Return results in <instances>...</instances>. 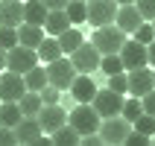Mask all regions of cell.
Wrapping results in <instances>:
<instances>
[{
	"mask_svg": "<svg viewBox=\"0 0 155 146\" xmlns=\"http://www.w3.org/2000/svg\"><path fill=\"white\" fill-rule=\"evenodd\" d=\"M97 50L108 56V53H120V47L126 44V32L117 24H105V26H94V38H91Z\"/></svg>",
	"mask_w": 155,
	"mask_h": 146,
	"instance_id": "1",
	"label": "cell"
},
{
	"mask_svg": "<svg viewBox=\"0 0 155 146\" xmlns=\"http://www.w3.org/2000/svg\"><path fill=\"white\" fill-rule=\"evenodd\" d=\"M100 120H103V117L97 114V108L91 102H76V108L68 114V123L79 135H94V131L100 129Z\"/></svg>",
	"mask_w": 155,
	"mask_h": 146,
	"instance_id": "2",
	"label": "cell"
},
{
	"mask_svg": "<svg viewBox=\"0 0 155 146\" xmlns=\"http://www.w3.org/2000/svg\"><path fill=\"white\" fill-rule=\"evenodd\" d=\"M97 131H100L103 143H108V146H120L123 140H126V135L132 131V123L126 120L123 114H114V117H103Z\"/></svg>",
	"mask_w": 155,
	"mask_h": 146,
	"instance_id": "3",
	"label": "cell"
},
{
	"mask_svg": "<svg viewBox=\"0 0 155 146\" xmlns=\"http://www.w3.org/2000/svg\"><path fill=\"white\" fill-rule=\"evenodd\" d=\"M44 70H47V82H50V85H56L59 91H68L70 82L76 79V67H73V61L64 59V56L47 61V67H44Z\"/></svg>",
	"mask_w": 155,
	"mask_h": 146,
	"instance_id": "4",
	"label": "cell"
},
{
	"mask_svg": "<svg viewBox=\"0 0 155 146\" xmlns=\"http://www.w3.org/2000/svg\"><path fill=\"white\" fill-rule=\"evenodd\" d=\"M38 64V53L35 47H24V44H15L6 50V70H15V73H26L29 67Z\"/></svg>",
	"mask_w": 155,
	"mask_h": 146,
	"instance_id": "5",
	"label": "cell"
},
{
	"mask_svg": "<svg viewBox=\"0 0 155 146\" xmlns=\"http://www.w3.org/2000/svg\"><path fill=\"white\" fill-rule=\"evenodd\" d=\"M24 94H26L24 73H15V70H0V102H18Z\"/></svg>",
	"mask_w": 155,
	"mask_h": 146,
	"instance_id": "6",
	"label": "cell"
},
{
	"mask_svg": "<svg viewBox=\"0 0 155 146\" xmlns=\"http://www.w3.org/2000/svg\"><path fill=\"white\" fill-rule=\"evenodd\" d=\"M100 59H103V53L97 50L94 44H85V41L70 53V61H73L76 73H94V70H100Z\"/></svg>",
	"mask_w": 155,
	"mask_h": 146,
	"instance_id": "7",
	"label": "cell"
},
{
	"mask_svg": "<svg viewBox=\"0 0 155 146\" xmlns=\"http://www.w3.org/2000/svg\"><path fill=\"white\" fill-rule=\"evenodd\" d=\"M117 6H120L117 0H88V24H91V26L114 24Z\"/></svg>",
	"mask_w": 155,
	"mask_h": 146,
	"instance_id": "8",
	"label": "cell"
},
{
	"mask_svg": "<svg viewBox=\"0 0 155 146\" xmlns=\"http://www.w3.org/2000/svg\"><path fill=\"white\" fill-rule=\"evenodd\" d=\"M91 105L97 108L100 117H114V114H120V108H123V94H117V91H111V88H105V91L97 88Z\"/></svg>",
	"mask_w": 155,
	"mask_h": 146,
	"instance_id": "9",
	"label": "cell"
},
{
	"mask_svg": "<svg viewBox=\"0 0 155 146\" xmlns=\"http://www.w3.org/2000/svg\"><path fill=\"white\" fill-rule=\"evenodd\" d=\"M41 135L44 131H41V123H38V114H24V117L15 123V140L24 143V146H32Z\"/></svg>",
	"mask_w": 155,
	"mask_h": 146,
	"instance_id": "10",
	"label": "cell"
},
{
	"mask_svg": "<svg viewBox=\"0 0 155 146\" xmlns=\"http://www.w3.org/2000/svg\"><path fill=\"white\" fill-rule=\"evenodd\" d=\"M126 79H129V94H132V96H143V94H149V91L155 88L149 64L135 67V70H126Z\"/></svg>",
	"mask_w": 155,
	"mask_h": 146,
	"instance_id": "11",
	"label": "cell"
},
{
	"mask_svg": "<svg viewBox=\"0 0 155 146\" xmlns=\"http://www.w3.org/2000/svg\"><path fill=\"white\" fill-rule=\"evenodd\" d=\"M120 61L126 70H135V67H143L147 64V44L135 41V38H126V44L120 47Z\"/></svg>",
	"mask_w": 155,
	"mask_h": 146,
	"instance_id": "12",
	"label": "cell"
},
{
	"mask_svg": "<svg viewBox=\"0 0 155 146\" xmlns=\"http://www.w3.org/2000/svg\"><path fill=\"white\" fill-rule=\"evenodd\" d=\"M38 123H41V131L53 135L59 126H64V123H68V111H64L59 102H53V105H41V111H38Z\"/></svg>",
	"mask_w": 155,
	"mask_h": 146,
	"instance_id": "13",
	"label": "cell"
},
{
	"mask_svg": "<svg viewBox=\"0 0 155 146\" xmlns=\"http://www.w3.org/2000/svg\"><path fill=\"white\" fill-rule=\"evenodd\" d=\"M70 96L76 99V102H91L97 94V82L91 79V73H76V79L70 82Z\"/></svg>",
	"mask_w": 155,
	"mask_h": 146,
	"instance_id": "14",
	"label": "cell"
},
{
	"mask_svg": "<svg viewBox=\"0 0 155 146\" xmlns=\"http://www.w3.org/2000/svg\"><path fill=\"white\" fill-rule=\"evenodd\" d=\"M114 24L129 35V32H135V29L143 24V18H140V12H138L135 3H120V6H117V18H114Z\"/></svg>",
	"mask_w": 155,
	"mask_h": 146,
	"instance_id": "15",
	"label": "cell"
},
{
	"mask_svg": "<svg viewBox=\"0 0 155 146\" xmlns=\"http://www.w3.org/2000/svg\"><path fill=\"white\" fill-rule=\"evenodd\" d=\"M24 24V3L21 0H0V26Z\"/></svg>",
	"mask_w": 155,
	"mask_h": 146,
	"instance_id": "16",
	"label": "cell"
},
{
	"mask_svg": "<svg viewBox=\"0 0 155 146\" xmlns=\"http://www.w3.org/2000/svg\"><path fill=\"white\" fill-rule=\"evenodd\" d=\"M68 26H73V24H70V18H68L64 9H50L47 12V18H44V32L47 35H61Z\"/></svg>",
	"mask_w": 155,
	"mask_h": 146,
	"instance_id": "17",
	"label": "cell"
},
{
	"mask_svg": "<svg viewBox=\"0 0 155 146\" xmlns=\"http://www.w3.org/2000/svg\"><path fill=\"white\" fill-rule=\"evenodd\" d=\"M44 38V26H35V24H18V44L24 47H38Z\"/></svg>",
	"mask_w": 155,
	"mask_h": 146,
	"instance_id": "18",
	"label": "cell"
},
{
	"mask_svg": "<svg viewBox=\"0 0 155 146\" xmlns=\"http://www.w3.org/2000/svg\"><path fill=\"white\" fill-rule=\"evenodd\" d=\"M35 53H38V61H44V64H47V61H53V59H59V56H64L56 35H44L41 44L35 47Z\"/></svg>",
	"mask_w": 155,
	"mask_h": 146,
	"instance_id": "19",
	"label": "cell"
},
{
	"mask_svg": "<svg viewBox=\"0 0 155 146\" xmlns=\"http://www.w3.org/2000/svg\"><path fill=\"white\" fill-rule=\"evenodd\" d=\"M50 140L56 146H79V140H82V135H79L70 123H64V126H59V129L50 135Z\"/></svg>",
	"mask_w": 155,
	"mask_h": 146,
	"instance_id": "20",
	"label": "cell"
},
{
	"mask_svg": "<svg viewBox=\"0 0 155 146\" xmlns=\"http://www.w3.org/2000/svg\"><path fill=\"white\" fill-rule=\"evenodd\" d=\"M50 9L44 6L41 0H26L24 3V21L26 24H35V26H44V18H47Z\"/></svg>",
	"mask_w": 155,
	"mask_h": 146,
	"instance_id": "21",
	"label": "cell"
},
{
	"mask_svg": "<svg viewBox=\"0 0 155 146\" xmlns=\"http://www.w3.org/2000/svg\"><path fill=\"white\" fill-rule=\"evenodd\" d=\"M56 38H59V47H61V53H64V56H70L79 44L85 41V38H82V32H79V29H73V26H68V29H64L61 35H56Z\"/></svg>",
	"mask_w": 155,
	"mask_h": 146,
	"instance_id": "22",
	"label": "cell"
},
{
	"mask_svg": "<svg viewBox=\"0 0 155 146\" xmlns=\"http://www.w3.org/2000/svg\"><path fill=\"white\" fill-rule=\"evenodd\" d=\"M24 82H26V91H41L47 85V70L41 64H35V67H29L24 73Z\"/></svg>",
	"mask_w": 155,
	"mask_h": 146,
	"instance_id": "23",
	"label": "cell"
},
{
	"mask_svg": "<svg viewBox=\"0 0 155 146\" xmlns=\"http://www.w3.org/2000/svg\"><path fill=\"white\" fill-rule=\"evenodd\" d=\"M24 117V111H21V105L18 102H0V123L3 126H9V129H15V123Z\"/></svg>",
	"mask_w": 155,
	"mask_h": 146,
	"instance_id": "24",
	"label": "cell"
},
{
	"mask_svg": "<svg viewBox=\"0 0 155 146\" xmlns=\"http://www.w3.org/2000/svg\"><path fill=\"white\" fill-rule=\"evenodd\" d=\"M64 12H68L70 24H85L88 21V3L85 0H70L68 6H64Z\"/></svg>",
	"mask_w": 155,
	"mask_h": 146,
	"instance_id": "25",
	"label": "cell"
},
{
	"mask_svg": "<svg viewBox=\"0 0 155 146\" xmlns=\"http://www.w3.org/2000/svg\"><path fill=\"white\" fill-rule=\"evenodd\" d=\"M18 105H21L24 114H38L44 102H41V94H38V91H26V94L18 99Z\"/></svg>",
	"mask_w": 155,
	"mask_h": 146,
	"instance_id": "26",
	"label": "cell"
},
{
	"mask_svg": "<svg viewBox=\"0 0 155 146\" xmlns=\"http://www.w3.org/2000/svg\"><path fill=\"white\" fill-rule=\"evenodd\" d=\"M100 70H103L105 76L126 70V67H123V61H120V53H108V56H103V59H100Z\"/></svg>",
	"mask_w": 155,
	"mask_h": 146,
	"instance_id": "27",
	"label": "cell"
},
{
	"mask_svg": "<svg viewBox=\"0 0 155 146\" xmlns=\"http://www.w3.org/2000/svg\"><path fill=\"white\" fill-rule=\"evenodd\" d=\"M120 114L126 117L129 123H135L143 114V105H140V96H132V99H123V108H120Z\"/></svg>",
	"mask_w": 155,
	"mask_h": 146,
	"instance_id": "28",
	"label": "cell"
},
{
	"mask_svg": "<svg viewBox=\"0 0 155 146\" xmlns=\"http://www.w3.org/2000/svg\"><path fill=\"white\" fill-rule=\"evenodd\" d=\"M132 129H135V131H143V135H149V138H152V135H155V117L143 111L138 120L132 123Z\"/></svg>",
	"mask_w": 155,
	"mask_h": 146,
	"instance_id": "29",
	"label": "cell"
},
{
	"mask_svg": "<svg viewBox=\"0 0 155 146\" xmlns=\"http://www.w3.org/2000/svg\"><path fill=\"white\" fill-rule=\"evenodd\" d=\"M108 88H111V91H117V94H129V79H126V70L111 73V76H108Z\"/></svg>",
	"mask_w": 155,
	"mask_h": 146,
	"instance_id": "30",
	"label": "cell"
},
{
	"mask_svg": "<svg viewBox=\"0 0 155 146\" xmlns=\"http://www.w3.org/2000/svg\"><path fill=\"white\" fill-rule=\"evenodd\" d=\"M18 44V26H0V47L9 50Z\"/></svg>",
	"mask_w": 155,
	"mask_h": 146,
	"instance_id": "31",
	"label": "cell"
},
{
	"mask_svg": "<svg viewBox=\"0 0 155 146\" xmlns=\"http://www.w3.org/2000/svg\"><path fill=\"white\" fill-rule=\"evenodd\" d=\"M38 94H41V102H44V105H53V102H59V99H61V91H59L56 85H50V82H47Z\"/></svg>",
	"mask_w": 155,
	"mask_h": 146,
	"instance_id": "32",
	"label": "cell"
},
{
	"mask_svg": "<svg viewBox=\"0 0 155 146\" xmlns=\"http://www.w3.org/2000/svg\"><path fill=\"white\" fill-rule=\"evenodd\" d=\"M132 35H135V41H140V44H149V41L155 38V29H152V24H149V21H143V24H140V26H138V29H135Z\"/></svg>",
	"mask_w": 155,
	"mask_h": 146,
	"instance_id": "33",
	"label": "cell"
},
{
	"mask_svg": "<svg viewBox=\"0 0 155 146\" xmlns=\"http://www.w3.org/2000/svg\"><path fill=\"white\" fill-rule=\"evenodd\" d=\"M135 6L143 21H155V0H135Z\"/></svg>",
	"mask_w": 155,
	"mask_h": 146,
	"instance_id": "34",
	"label": "cell"
},
{
	"mask_svg": "<svg viewBox=\"0 0 155 146\" xmlns=\"http://www.w3.org/2000/svg\"><path fill=\"white\" fill-rule=\"evenodd\" d=\"M149 140H152L149 135H143V131H135V129H132L129 135H126V140H123V143H126V146H147Z\"/></svg>",
	"mask_w": 155,
	"mask_h": 146,
	"instance_id": "35",
	"label": "cell"
},
{
	"mask_svg": "<svg viewBox=\"0 0 155 146\" xmlns=\"http://www.w3.org/2000/svg\"><path fill=\"white\" fill-rule=\"evenodd\" d=\"M15 129H9V126H3L0 123V146H15Z\"/></svg>",
	"mask_w": 155,
	"mask_h": 146,
	"instance_id": "36",
	"label": "cell"
},
{
	"mask_svg": "<svg viewBox=\"0 0 155 146\" xmlns=\"http://www.w3.org/2000/svg\"><path fill=\"white\" fill-rule=\"evenodd\" d=\"M140 105H143V111H147V114H152V117H155V88L149 91V94L140 96Z\"/></svg>",
	"mask_w": 155,
	"mask_h": 146,
	"instance_id": "37",
	"label": "cell"
},
{
	"mask_svg": "<svg viewBox=\"0 0 155 146\" xmlns=\"http://www.w3.org/2000/svg\"><path fill=\"white\" fill-rule=\"evenodd\" d=\"M147 64H149V67H155V38L147 44Z\"/></svg>",
	"mask_w": 155,
	"mask_h": 146,
	"instance_id": "38",
	"label": "cell"
},
{
	"mask_svg": "<svg viewBox=\"0 0 155 146\" xmlns=\"http://www.w3.org/2000/svg\"><path fill=\"white\" fill-rule=\"evenodd\" d=\"M41 3H44L47 9H64V6L70 3V0H41Z\"/></svg>",
	"mask_w": 155,
	"mask_h": 146,
	"instance_id": "39",
	"label": "cell"
},
{
	"mask_svg": "<svg viewBox=\"0 0 155 146\" xmlns=\"http://www.w3.org/2000/svg\"><path fill=\"white\" fill-rule=\"evenodd\" d=\"M0 70H6V50L0 47Z\"/></svg>",
	"mask_w": 155,
	"mask_h": 146,
	"instance_id": "40",
	"label": "cell"
},
{
	"mask_svg": "<svg viewBox=\"0 0 155 146\" xmlns=\"http://www.w3.org/2000/svg\"><path fill=\"white\" fill-rule=\"evenodd\" d=\"M117 3H135V0H117Z\"/></svg>",
	"mask_w": 155,
	"mask_h": 146,
	"instance_id": "41",
	"label": "cell"
},
{
	"mask_svg": "<svg viewBox=\"0 0 155 146\" xmlns=\"http://www.w3.org/2000/svg\"><path fill=\"white\" fill-rule=\"evenodd\" d=\"M149 24H152V29H155V21H149Z\"/></svg>",
	"mask_w": 155,
	"mask_h": 146,
	"instance_id": "42",
	"label": "cell"
},
{
	"mask_svg": "<svg viewBox=\"0 0 155 146\" xmlns=\"http://www.w3.org/2000/svg\"><path fill=\"white\" fill-rule=\"evenodd\" d=\"M152 82H155V70H152Z\"/></svg>",
	"mask_w": 155,
	"mask_h": 146,
	"instance_id": "43",
	"label": "cell"
},
{
	"mask_svg": "<svg viewBox=\"0 0 155 146\" xmlns=\"http://www.w3.org/2000/svg\"><path fill=\"white\" fill-rule=\"evenodd\" d=\"M85 3H88V0H85Z\"/></svg>",
	"mask_w": 155,
	"mask_h": 146,
	"instance_id": "44",
	"label": "cell"
}]
</instances>
